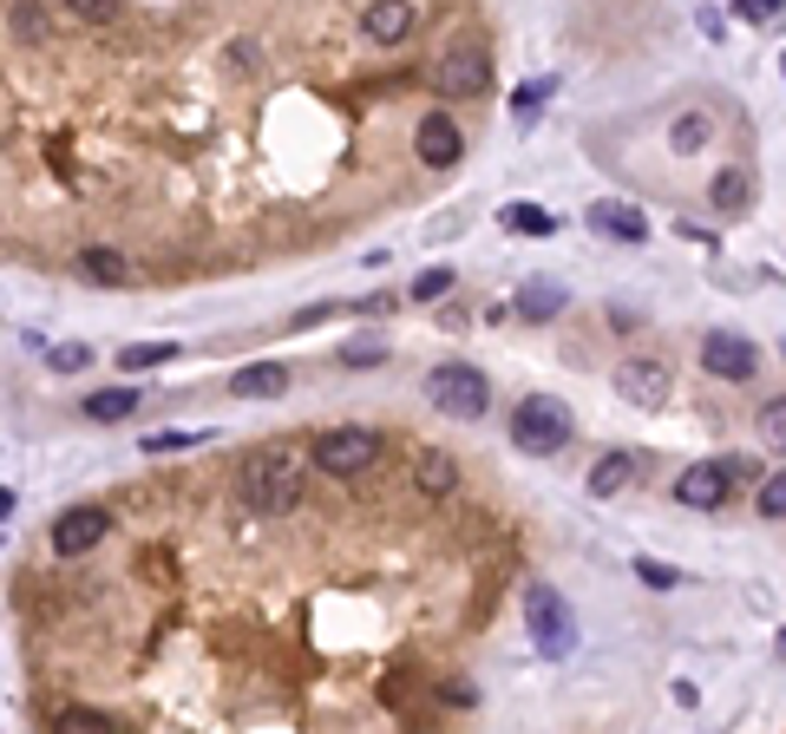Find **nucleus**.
<instances>
[{"label": "nucleus", "mask_w": 786, "mask_h": 734, "mask_svg": "<svg viewBox=\"0 0 786 734\" xmlns=\"http://www.w3.org/2000/svg\"><path fill=\"white\" fill-rule=\"evenodd\" d=\"M236 499H243V512H256V519H282V512L302 499V459H295V453H256V459L243 466V479H236Z\"/></svg>", "instance_id": "f257e3e1"}, {"label": "nucleus", "mask_w": 786, "mask_h": 734, "mask_svg": "<svg viewBox=\"0 0 786 734\" xmlns=\"http://www.w3.org/2000/svg\"><path fill=\"white\" fill-rule=\"evenodd\" d=\"M571 433H577V427H571V407L551 400V394H531V400H518V413H512V440H518V453H531V459L564 453Z\"/></svg>", "instance_id": "f03ea898"}, {"label": "nucleus", "mask_w": 786, "mask_h": 734, "mask_svg": "<svg viewBox=\"0 0 786 734\" xmlns=\"http://www.w3.org/2000/svg\"><path fill=\"white\" fill-rule=\"evenodd\" d=\"M426 400H433L439 413H453V420H485L492 381H485L479 368H466V361H446V368L426 374Z\"/></svg>", "instance_id": "7ed1b4c3"}, {"label": "nucleus", "mask_w": 786, "mask_h": 734, "mask_svg": "<svg viewBox=\"0 0 786 734\" xmlns=\"http://www.w3.org/2000/svg\"><path fill=\"white\" fill-rule=\"evenodd\" d=\"M380 453H387V440H380L374 427H335V433L315 440V473H328V479H361L367 466H380Z\"/></svg>", "instance_id": "20e7f679"}, {"label": "nucleus", "mask_w": 786, "mask_h": 734, "mask_svg": "<svg viewBox=\"0 0 786 734\" xmlns=\"http://www.w3.org/2000/svg\"><path fill=\"white\" fill-rule=\"evenodd\" d=\"M525 617H531V643H538V656L564 663V656L577 650V624H571V604H564L551 584H531V597H525Z\"/></svg>", "instance_id": "39448f33"}, {"label": "nucleus", "mask_w": 786, "mask_h": 734, "mask_svg": "<svg viewBox=\"0 0 786 734\" xmlns=\"http://www.w3.org/2000/svg\"><path fill=\"white\" fill-rule=\"evenodd\" d=\"M702 368L715 381H754L761 374V348L748 335H735V328H708L702 335Z\"/></svg>", "instance_id": "423d86ee"}, {"label": "nucleus", "mask_w": 786, "mask_h": 734, "mask_svg": "<svg viewBox=\"0 0 786 734\" xmlns=\"http://www.w3.org/2000/svg\"><path fill=\"white\" fill-rule=\"evenodd\" d=\"M433 79H439V92H446V98H479V92L492 85V53H485V46H472V39H466V46H446V59H439V72H433Z\"/></svg>", "instance_id": "0eeeda50"}, {"label": "nucleus", "mask_w": 786, "mask_h": 734, "mask_svg": "<svg viewBox=\"0 0 786 734\" xmlns=\"http://www.w3.org/2000/svg\"><path fill=\"white\" fill-rule=\"evenodd\" d=\"M669 361H656V354H630V361H617V394L630 400V407H643V413H656L662 400H669Z\"/></svg>", "instance_id": "6e6552de"}, {"label": "nucleus", "mask_w": 786, "mask_h": 734, "mask_svg": "<svg viewBox=\"0 0 786 734\" xmlns=\"http://www.w3.org/2000/svg\"><path fill=\"white\" fill-rule=\"evenodd\" d=\"M728 486H735L728 459H702V466H689V473L676 479V499H682L689 512H715V505H728Z\"/></svg>", "instance_id": "1a4fd4ad"}, {"label": "nucleus", "mask_w": 786, "mask_h": 734, "mask_svg": "<svg viewBox=\"0 0 786 734\" xmlns=\"http://www.w3.org/2000/svg\"><path fill=\"white\" fill-rule=\"evenodd\" d=\"M105 532H112V512H105V505H72V512L52 525V551H59V558H85Z\"/></svg>", "instance_id": "9d476101"}, {"label": "nucleus", "mask_w": 786, "mask_h": 734, "mask_svg": "<svg viewBox=\"0 0 786 734\" xmlns=\"http://www.w3.org/2000/svg\"><path fill=\"white\" fill-rule=\"evenodd\" d=\"M413 151H420V164H426V171H453V164H459V151H466V138H459V125H453L446 112H426V118H420V131H413Z\"/></svg>", "instance_id": "9b49d317"}, {"label": "nucleus", "mask_w": 786, "mask_h": 734, "mask_svg": "<svg viewBox=\"0 0 786 734\" xmlns=\"http://www.w3.org/2000/svg\"><path fill=\"white\" fill-rule=\"evenodd\" d=\"M590 230H597V236H617V243H649V217H643L636 203H623V197L590 203Z\"/></svg>", "instance_id": "f8f14e48"}, {"label": "nucleus", "mask_w": 786, "mask_h": 734, "mask_svg": "<svg viewBox=\"0 0 786 734\" xmlns=\"http://www.w3.org/2000/svg\"><path fill=\"white\" fill-rule=\"evenodd\" d=\"M72 269H79V282H92V289H125V282H131V263H125L118 249H105V243H85V249L72 256Z\"/></svg>", "instance_id": "ddd939ff"}, {"label": "nucleus", "mask_w": 786, "mask_h": 734, "mask_svg": "<svg viewBox=\"0 0 786 734\" xmlns=\"http://www.w3.org/2000/svg\"><path fill=\"white\" fill-rule=\"evenodd\" d=\"M230 394L236 400H275V394H289V361H249V368H236Z\"/></svg>", "instance_id": "4468645a"}, {"label": "nucleus", "mask_w": 786, "mask_h": 734, "mask_svg": "<svg viewBox=\"0 0 786 734\" xmlns=\"http://www.w3.org/2000/svg\"><path fill=\"white\" fill-rule=\"evenodd\" d=\"M361 26H367L374 46H400V39L413 33V7H407V0H374V7L361 13Z\"/></svg>", "instance_id": "2eb2a0df"}, {"label": "nucleus", "mask_w": 786, "mask_h": 734, "mask_svg": "<svg viewBox=\"0 0 786 734\" xmlns=\"http://www.w3.org/2000/svg\"><path fill=\"white\" fill-rule=\"evenodd\" d=\"M525 322H551L558 308H564V282H544V276H531L525 289H518V302H512Z\"/></svg>", "instance_id": "dca6fc26"}, {"label": "nucleus", "mask_w": 786, "mask_h": 734, "mask_svg": "<svg viewBox=\"0 0 786 734\" xmlns=\"http://www.w3.org/2000/svg\"><path fill=\"white\" fill-rule=\"evenodd\" d=\"M138 413V394L131 387H98V394H85V420H98V427H118V420H131Z\"/></svg>", "instance_id": "f3484780"}, {"label": "nucleus", "mask_w": 786, "mask_h": 734, "mask_svg": "<svg viewBox=\"0 0 786 734\" xmlns=\"http://www.w3.org/2000/svg\"><path fill=\"white\" fill-rule=\"evenodd\" d=\"M177 354H184L177 341H125V348H118V368H125V374H151V368H164V361H177Z\"/></svg>", "instance_id": "a211bd4d"}, {"label": "nucleus", "mask_w": 786, "mask_h": 734, "mask_svg": "<svg viewBox=\"0 0 786 734\" xmlns=\"http://www.w3.org/2000/svg\"><path fill=\"white\" fill-rule=\"evenodd\" d=\"M630 473H636L630 453H603V459L590 466V499H617V492L630 486Z\"/></svg>", "instance_id": "6ab92c4d"}, {"label": "nucleus", "mask_w": 786, "mask_h": 734, "mask_svg": "<svg viewBox=\"0 0 786 734\" xmlns=\"http://www.w3.org/2000/svg\"><path fill=\"white\" fill-rule=\"evenodd\" d=\"M708 138H715V125H708V112H682V118L669 125V151H676V158H695V151H702Z\"/></svg>", "instance_id": "aec40b11"}, {"label": "nucleus", "mask_w": 786, "mask_h": 734, "mask_svg": "<svg viewBox=\"0 0 786 734\" xmlns=\"http://www.w3.org/2000/svg\"><path fill=\"white\" fill-rule=\"evenodd\" d=\"M708 197H715V210H728V217H741V210L754 203V177H748V171H722Z\"/></svg>", "instance_id": "412c9836"}, {"label": "nucleus", "mask_w": 786, "mask_h": 734, "mask_svg": "<svg viewBox=\"0 0 786 734\" xmlns=\"http://www.w3.org/2000/svg\"><path fill=\"white\" fill-rule=\"evenodd\" d=\"M498 223H505V230H518V236H558V217H551V210H538V203H505V210H498Z\"/></svg>", "instance_id": "4be33fe9"}, {"label": "nucleus", "mask_w": 786, "mask_h": 734, "mask_svg": "<svg viewBox=\"0 0 786 734\" xmlns=\"http://www.w3.org/2000/svg\"><path fill=\"white\" fill-rule=\"evenodd\" d=\"M453 486H459V459H446V453H420V492L446 499Z\"/></svg>", "instance_id": "5701e85b"}, {"label": "nucleus", "mask_w": 786, "mask_h": 734, "mask_svg": "<svg viewBox=\"0 0 786 734\" xmlns=\"http://www.w3.org/2000/svg\"><path fill=\"white\" fill-rule=\"evenodd\" d=\"M551 92H558V79H525V85L512 92V112H518V118L531 125V118H538V105H544Z\"/></svg>", "instance_id": "b1692460"}, {"label": "nucleus", "mask_w": 786, "mask_h": 734, "mask_svg": "<svg viewBox=\"0 0 786 734\" xmlns=\"http://www.w3.org/2000/svg\"><path fill=\"white\" fill-rule=\"evenodd\" d=\"M446 289H453V269H420L413 276V302H439Z\"/></svg>", "instance_id": "393cba45"}, {"label": "nucleus", "mask_w": 786, "mask_h": 734, "mask_svg": "<svg viewBox=\"0 0 786 734\" xmlns=\"http://www.w3.org/2000/svg\"><path fill=\"white\" fill-rule=\"evenodd\" d=\"M636 578H643L649 591H676V584H682V571H676V564H656V558H636Z\"/></svg>", "instance_id": "a878e982"}, {"label": "nucleus", "mask_w": 786, "mask_h": 734, "mask_svg": "<svg viewBox=\"0 0 786 734\" xmlns=\"http://www.w3.org/2000/svg\"><path fill=\"white\" fill-rule=\"evenodd\" d=\"M761 440H767L774 453H786V394L767 407V413H761Z\"/></svg>", "instance_id": "bb28decb"}, {"label": "nucleus", "mask_w": 786, "mask_h": 734, "mask_svg": "<svg viewBox=\"0 0 786 734\" xmlns=\"http://www.w3.org/2000/svg\"><path fill=\"white\" fill-rule=\"evenodd\" d=\"M66 13H72V20H92V26H105V20H118V0H66Z\"/></svg>", "instance_id": "cd10ccee"}, {"label": "nucleus", "mask_w": 786, "mask_h": 734, "mask_svg": "<svg viewBox=\"0 0 786 734\" xmlns=\"http://www.w3.org/2000/svg\"><path fill=\"white\" fill-rule=\"evenodd\" d=\"M761 519H786V473L761 479Z\"/></svg>", "instance_id": "c85d7f7f"}, {"label": "nucleus", "mask_w": 786, "mask_h": 734, "mask_svg": "<svg viewBox=\"0 0 786 734\" xmlns=\"http://www.w3.org/2000/svg\"><path fill=\"white\" fill-rule=\"evenodd\" d=\"M13 33H20V39H46V13L20 0V7H13Z\"/></svg>", "instance_id": "c756f323"}, {"label": "nucleus", "mask_w": 786, "mask_h": 734, "mask_svg": "<svg viewBox=\"0 0 786 734\" xmlns=\"http://www.w3.org/2000/svg\"><path fill=\"white\" fill-rule=\"evenodd\" d=\"M210 433H151L144 440V453H184V446H203Z\"/></svg>", "instance_id": "7c9ffc66"}, {"label": "nucleus", "mask_w": 786, "mask_h": 734, "mask_svg": "<svg viewBox=\"0 0 786 734\" xmlns=\"http://www.w3.org/2000/svg\"><path fill=\"white\" fill-rule=\"evenodd\" d=\"M85 361H92V348H85V341H66V348H52V368H59V374H79Z\"/></svg>", "instance_id": "2f4dec72"}, {"label": "nucleus", "mask_w": 786, "mask_h": 734, "mask_svg": "<svg viewBox=\"0 0 786 734\" xmlns=\"http://www.w3.org/2000/svg\"><path fill=\"white\" fill-rule=\"evenodd\" d=\"M59 729H92V734H105L112 722H105V715H92V709H66V715H59Z\"/></svg>", "instance_id": "473e14b6"}, {"label": "nucleus", "mask_w": 786, "mask_h": 734, "mask_svg": "<svg viewBox=\"0 0 786 734\" xmlns=\"http://www.w3.org/2000/svg\"><path fill=\"white\" fill-rule=\"evenodd\" d=\"M341 361H348V368H380L387 354H380L374 341H361V348H341Z\"/></svg>", "instance_id": "72a5a7b5"}, {"label": "nucleus", "mask_w": 786, "mask_h": 734, "mask_svg": "<svg viewBox=\"0 0 786 734\" xmlns=\"http://www.w3.org/2000/svg\"><path fill=\"white\" fill-rule=\"evenodd\" d=\"M781 7H786V0H735V13H741V20H774Z\"/></svg>", "instance_id": "f704fd0d"}, {"label": "nucleus", "mask_w": 786, "mask_h": 734, "mask_svg": "<svg viewBox=\"0 0 786 734\" xmlns=\"http://www.w3.org/2000/svg\"><path fill=\"white\" fill-rule=\"evenodd\" d=\"M7 512H13V492H7V486H0V519H7Z\"/></svg>", "instance_id": "c9c22d12"}, {"label": "nucleus", "mask_w": 786, "mask_h": 734, "mask_svg": "<svg viewBox=\"0 0 786 734\" xmlns=\"http://www.w3.org/2000/svg\"><path fill=\"white\" fill-rule=\"evenodd\" d=\"M781 656H786V630H781Z\"/></svg>", "instance_id": "e433bc0d"}]
</instances>
